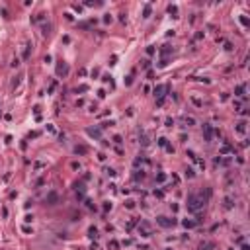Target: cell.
Wrapping results in <instances>:
<instances>
[{
  "instance_id": "obj_1",
  "label": "cell",
  "mask_w": 250,
  "mask_h": 250,
  "mask_svg": "<svg viewBox=\"0 0 250 250\" xmlns=\"http://www.w3.org/2000/svg\"><path fill=\"white\" fill-rule=\"evenodd\" d=\"M205 199L201 197L199 194H190L188 195V211H191V213H195V211H199V209H203V205H205Z\"/></svg>"
},
{
  "instance_id": "obj_2",
  "label": "cell",
  "mask_w": 250,
  "mask_h": 250,
  "mask_svg": "<svg viewBox=\"0 0 250 250\" xmlns=\"http://www.w3.org/2000/svg\"><path fill=\"white\" fill-rule=\"evenodd\" d=\"M156 223L160 225V227H164V229H172V227H176V225H178V221H176L174 217L158 215V217H156Z\"/></svg>"
},
{
  "instance_id": "obj_3",
  "label": "cell",
  "mask_w": 250,
  "mask_h": 250,
  "mask_svg": "<svg viewBox=\"0 0 250 250\" xmlns=\"http://www.w3.org/2000/svg\"><path fill=\"white\" fill-rule=\"evenodd\" d=\"M137 231H139V235H141V236H145V239L153 235V231H150V225L147 223V221H141V225H139V229H137Z\"/></svg>"
},
{
  "instance_id": "obj_4",
  "label": "cell",
  "mask_w": 250,
  "mask_h": 250,
  "mask_svg": "<svg viewBox=\"0 0 250 250\" xmlns=\"http://www.w3.org/2000/svg\"><path fill=\"white\" fill-rule=\"evenodd\" d=\"M213 133H215V129H213L209 123H203V137H205V141L207 143H211L213 141Z\"/></svg>"
},
{
  "instance_id": "obj_5",
  "label": "cell",
  "mask_w": 250,
  "mask_h": 250,
  "mask_svg": "<svg viewBox=\"0 0 250 250\" xmlns=\"http://www.w3.org/2000/svg\"><path fill=\"white\" fill-rule=\"evenodd\" d=\"M67 74H68V65L61 61V63L57 65V76H61V78H65V76H67Z\"/></svg>"
},
{
  "instance_id": "obj_6",
  "label": "cell",
  "mask_w": 250,
  "mask_h": 250,
  "mask_svg": "<svg viewBox=\"0 0 250 250\" xmlns=\"http://www.w3.org/2000/svg\"><path fill=\"white\" fill-rule=\"evenodd\" d=\"M168 90V86L164 84H158V86H154V96L156 98H164V92Z\"/></svg>"
},
{
  "instance_id": "obj_7",
  "label": "cell",
  "mask_w": 250,
  "mask_h": 250,
  "mask_svg": "<svg viewBox=\"0 0 250 250\" xmlns=\"http://www.w3.org/2000/svg\"><path fill=\"white\" fill-rule=\"evenodd\" d=\"M182 225H184V229H194V227H197V225H199V221H197V219H184Z\"/></svg>"
},
{
  "instance_id": "obj_8",
  "label": "cell",
  "mask_w": 250,
  "mask_h": 250,
  "mask_svg": "<svg viewBox=\"0 0 250 250\" xmlns=\"http://www.w3.org/2000/svg\"><path fill=\"white\" fill-rule=\"evenodd\" d=\"M170 53H172V47H170V45H162V49H160V55H162V59L160 61H168V55H170Z\"/></svg>"
},
{
  "instance_id": "obj_9",
  "label": "cell",
  "mask_w": 250,
  "mask_h": 250,
  "mask_svg": "<svg viewBox=\"0 0 250 250\" xmlns=\"http://www.w3.org/2000/svg\"><path fill=\"white\" fill-rule=\"evenodd\" d=\"M244 92H246V86H244V84H239V86L235 88V96H239V98H246V94H244Z\"/></svg>"
},
{
  "instance_id": "obj_10",
  "label": "cell",
  "mask_w": 250,
  "mask_h": 250,
  "mask_svg": "<svg viewBox=\"0 0 250 250\" xmlns=\"http://www.w3.org/2000/svg\"><path fill=\"white\" fill-rule=\"evenodd\" d=\"M215 248V242H211V240H203L201 244H199L197 250H213Z\"/></svg>"
},
{
  "instance_id": "obj_11",
  "label": "cell",
  "mask_w": 250,
  "mask_h": 250,
  "mask_svg": "<svg viewBox=\"0 0 250 250\" xmlns=\"http://www.w3.org/2000/svg\"><path fill=\"white\" fill-rule=\"evenodd\" d=\"M100 127H96V129H94V127H90V129H86V133L90 135V137H94V139H100Z\"/></svg>"
},
{
  "instance_id": "obj_12",
  "label": "cell",
  "mask_w": 250,
  "mask_h": 250,
  "mask_svg": "<svg viewBox=\"0 0 250 250\" xmlns=\"http://www.w3.org/2000/svg\"><path fill=\"white\" fill-rule=\"evenodd\" d=\"M235 131H236V133H240V135H244V133H246V121H239L236 127H235Z\"/></svg>"
},
{
  "instance_id": "obj_13",
  "label": "cell",
  "mask_w": 250,
  "mask_h": 250,
  "mask_svg": "<svg viewBox=\"0 0 250 250\" xmlns=\"http://www.w3.org/2000/svg\"><path fill=\"white\" fill-rule=\"evenodd\" d=\"M231 150H232L231 143H223V145H221V149H219V154H229Z\"/></svg>"
},
{
  "instance_id": "obj_14",
  "label": "cell",
  "mask_w": 250,
  "mask_h": 250,
  "mask_svg": "<svg viewBox=\"0 0 250 250\" xmlns=\"http://www.w3.org/2000/svg\"><path fill=\"white\" fill-rule=\"evenodd\" d=\"M86 153H88V149H86L84 145H76V147H74V154H80V156H84Z\"/></svg>"
},
{
  "instance_id": "obj_15",
  "label": "cell",
  "mask_w": 250,
  "mask_h": 250,
  "mask_svg": "<svg viewBox=\"0 0 250 250\" xmlns=\"http://www.w3.org/2000/svg\"><path fill=\"white\" fill-rule=\"evenodd\" d=\"M182 121H184V123H186L188 127L195 125V119H194V117H191V115H184V117H182Z\"/></svg>"
},
{
  "instance_id": "obj_16",
  "label": "cell",
  "mask_w": 250,
  "mask_h": 250,
  "mask_svg": "<svg viewBox=\"0 0 250 250\" xmlns=\"http://www.w3.org/2000/svg\"><path fill=\"white\" fill-rule=\"evenodd\" d=\"M57 199H59V197H57V194H55V191H51V194L47 195V201H49V205H55V203H57Z\"/></svg>"
},
{
  "instance_id": "obj_17",
  "label": "cell",
  "mask_w": 250,
  "mask_h": 250,
  "mask_svg": "<svg viewBox=\"0 0 250 250\" xmlns=\"http://www.w3.org/2000/svg\"><path fill=\"white\" fill-rule=\"evenodd\" d=\"M88 236H90V239H96V236H98V229L96 227H90L88 229Z\"/></svg>"
},
{
  "instance_id": "obj_18",
  "label": "cell",
  "mask_w": 250,
  "mask_h": 250,
  "mask_svg": "<svg viewBox=\"0 0 250 250\" xmlns=\"http://www.w3.org/2000/svg\"><path fill=\"white\" fill-rule=\"evenodd\" d=\"M143 178H145V170L143 168L141 170H135V180H143Z\"/></svg>"
},
{
  "instance_id": "obj_19",
  "label": "cell",
  "mask_w": 250,
  "mask_h": 250,
  "mask_svg": "<svg viewBox=\"0 0 250 250\" xmlns=\"http://www.w3.org/2000/svg\"><path fill=\"white\" fill-rule=\"evenodd\" d=\"M184 176H186V178H194V168H186V170H184Z\"/></svg>"
},
{
  "instance_id": "obj_20",
  "label": "cell",
  "mask_w": 250,
  "mask_h": 250,
  "mask_svg": "<svg viewBox=\"0 0 250 250\" xmlns=\"http://www.w3.org/2000/svg\"><path fill=\"white\" fill-rule=\"evenodd\" d=\"M232 207H235L232 199H231V197H227V199H225V209H232Z\"/></svg>"
},
{
  "instance_id": "obj_21",
  "label": "cell",
  "mask_w": 250,
  "mask_h": 250,
  "mask_svg": "<svg viewBox=\"0 0 250 250\" xmlns=\"http://www.w3.org/2000/svg\"><path fill=\"white\" fill-rule=\"evenodd\" d=\"M168 12H170V14H174V18H178V16H176V14H178V8H176L174 4H170V6H168Z\"/></svg>"
},
{
  "instance_id": "obj_22",
  "label": "cell",
  "mask_w": 250,
  "mask_h": 250,
  "mask_svg": "<svg viewBox=\"0 0 250 250\" xmlns=\"http://www.w3.org/2000/svg\"><path fill=\"white\" fill-rule=\"evenodd\" d=\"M149 16H150V4H147L145 10H143V18H149Z\"/></svg>"
},
{
  "instance_id": "obj_23",
  "label": "cell",
  "mask_w": 250,
  "mask_h": 250,
  "mask_svg": "<svg viewBox=\"0 0 250 250\" xmlns=\"http://www.w3.org/2000/svg\"><path fill=\"white\" fill-rule=\"evenodd\" d=\"M149 67H150V61H149V59H143V61H141V68L145 71V68H149Z\"/></svg>"
},
{
  "instance_id": "obj_24",
  "label": "cell",
  "mask_w": 250,
  "mask_h": 250,
  "mask_svg": "<svg viewBox=\"0 0 250 250\" xmlns=\"http://www.w3.org/2000/svg\"><path fill=\"white\" fill-rule=\"evenodd\" d=\"M154 51H156V49H154V45H149V47H147V55H149V57H153Z\"/></svg>"
},
{
  "instance_id": "obj_25",
  "label": "cell",
  "mask_w": 250,
  "mask_h": 250,
  "mask_svg": "<svg viewBox=\"0 0 250 250\" xmlns=\"http://www.w3.org/2000/svg\"><path fill=\"white\" fill-rule=\"evenodd\" d=\"M104 172L109 176V178H113V176H115V170H113V168H104Z\"/></svg>"
},
{
  "instance_id": "obj_26",
  "label": "cell",
  "mask_w": 250,
  "mask_h": 250,
  "mask_svg": "<svg viewBox=\"0 0 250 250\" xmlns=\"http://www.w3.org/2000/svg\"><path fill=\"white\" fill-rule=\"evenodd\" d=\"M240 24H242L244 27H248V26H250V22H248V18H246V16H240Z\"/></svg>"
},
{
  "instance_id": "obj_27",
  "label": "cell",
  "mask_w": 250,
  "mask_h": 250,
  "mask_svg": "<svg viewBox=\"0 0 250 250\" xmlns=\"http://www.w3.org/2000/svg\"><path fill=\"white\" fill-rule=\"evenodd\" d=\"M168 145V139L166 137H160V139H158V147H166Z\"/></svg>"
},
{
  "instance_id": "obj_28",
  "label": "cell",
  "mask_w": 250,
  "mask_h": 250,
  "mask_svg": "<svg viewBox=\"0 0 250 250\" xmlns=\"http://www.w3.org/2000/svg\"><path fill=\"white\" fill-rule=\"evenodd\" d=\"M141 143H143V147H147V145H149V137H147L145 133L141 135Z\"/></svg>"
},
{
  "instance_id": "obj_29",
  "label": "cell",
  "mask_w": 250,
  "mask_h": 250,
  "mask_svg": "<svg viewBox=\"0 0 250 250\" xmlns=\"http://www.w3.org/2000/svg\"><path fill=\"white\" fill-rule=\"evenodd\" d=\"M191 102H194V104L197 106V108H201V106H203V102L199 100V98H191Z\"/></svg>"
},
{
  "instance_id": "obj_30",
  "label": "cell",
  "mask_w": 250,
  "mask_h": 250,
  "mask_svg": "<svg viewBox=\"0 0 250 250\" xmlns=\"http://www.w3.org/2000/svg\"><path fill=\"white\" fill-rule=\"evenodd\" d=\"M164 180H166V174H162V172L156 174V182H164Z\"/></svg>"
},
{
  "instance_id": "obj_31",
  "label": "cell",
  "mask_w": 250,
  "mask_h": 250,
  "mask_svg": "<svg viewBox=\"0 0 250 250\" xmlns=\"http://www.w3.org/2000/svg\"><path fill=\"white\" fill-rule=\"evenodd\" d=\"M125 207H127V209H133V207H135V201H133V199H129V201H125Z\"/></svg>"
},
{
  "instance_id": "obj_32",
  "label": "cell",
  "mask_w": 250,
  "mask_h": 250,
  "mask_svg": "<svg viewBox=\"0 0 250 250\" xmlns=\"http://www.w3.org/2000/svg\"><path fill=\"white\" fill-rule=\"evenodd\" d=\"M109 248H113V250L119 248V242H117V240H112V242H109Z\"/></svg>"
},
{
  "instance_id": "obj_33",
  "label": "cell",
  "mask_w": 250,
  "mask_h": 250,
  "mask_svg": "<svg viewBox=\"0 0 250 250\" xmlns=\"http://www.w3.org/2000/svg\"><path fill=\"white\" fill-rule=\"evenodd\" d=\"M22 231H24V232H27V235H31V232H33V229H31V227H27V225H26V227H22Z\"/></svg>"
},
{
  "instance_id": "obj_34",
  "label": "cell",
  "mask_w": 250,
  "mask_h": 250,
  "mask_svg": "<svg viewBox=\"0 0 250 250\" xmlns=\"http://www.w3.org/2000/svg\"><path fill=\"white\" fill-rule=\"evenodd\" d=\"M98 98H100V100H104V98H106V90H98Z\"/></svg>"
},
{
  "instance_id": "obj_35",
  "label": "cell",
  "mask_w": 250,
  "mask_h": 250,
  "mask_svg": "<svg viewBox=\"0 0 250 250\" xmlns=\"http://www.w3.org/2000/svg\"><path fill=\"white\" fill-rule=\"evenodd\" d=\"M154 195H156V197H164V191L162 190H154Z\"/></svg>"
},
{
  "instance_id": "obj_36",
  "label": "cell",
  "mask_w": 250,
  "mask_h": 250,
  "mask_svg": "<svg viewBox=\"0 0 250 250\" xmlns=\"http://www.w3.org/2000/svg\"><path fill=\"white\" fill-rule=\"evenodd\" d=\"M12 67H20V59H18V57H16V59H12Z\"/></svg>"
},
{
  "instance_id": "obj_37",
  "label": "cell",
  "mask_w": 250,
  "mask_h": 250,
  "mask_svg": "<svg viewBox=\"0 0 250 250\" xmlns=\"http://www.w3.org/2000/svg\"><path fill=\"white\" fill-rule=\"evenodd\" d=\"M113 143H115V145H121L123 141H121V137H119V135H115V137H113Z\"/></svg>"
},
{
  "instance_id": "obj_38",
  "label": "cell",
  "mask_w": 250,
  "mask_h": 250,
  "mask_svg": "<svg viewBox=\"0 0 250 250\" xmlns=\"http://www.w3.org/2000/svg\"><path fill=\"white\" fill-rule=\"evenodd\" d=\"M86 90H88V86L82 84V86H78V88H76V92H86Z\"/></svg>"
},
{
  "instance_id": "obj_39",
  "label": "cell",
  "mask_w": 250,
  "mask_h": 250,
  "mask_svg": "<svg viewBox=\"0 0 250 250\" xmlns=\"http://www.w3.org/2000/svg\"><path fill=\"white\" fill-rule=\"evenodd\" d=\"M131 84H133V76H127L125 78V86H131Z\"/></svg>"
},
{
  "instance_id": "obj_40",
  "label": "cell",
  "mask_w": 250,
  "mask_h": 250,
  "mask_svg": "<svg viewBox=\"0 0 250 250\" xmlns=\"http://www.w3.org/2000/svg\"><path fill=\"white\" fill-rule=\"evenodd\" d=\"M109 209H112V203H109V201H104V211H109Z\"/></svg>"
},
{
  "instance_id": "obj_41",
  "label": "cell",
  "mask_w": 250,
  "mask_h": 250,
  "mask_svg": "<svg viewBox=\"0 0 250 250\" xmlns=\"http://www.w3.org/2000/svg\"><path fill=\"white\" fill-rule=\"evenodd\" d=\"M24 221H26V223H31V221H33V215H26V217H24Z\"/></svg>"
},
{
  "instance_id": "obj_42",
  "label": "cell",
  "mask_w": 250,
  "mask_h": 250,
  "mask_svg": "<svg viewBox=\"0 0 250 250\" xmlns=\"http://www.w3.org/2000/svg\"><path fill=\"white\" fill-rule=\"evenodd\" d=\"M112 20H113L112 16H109V14H106V18H104V22H106V24H112Z\"/></svg>"
},
{
  "instance_id": "obj_43",
  "label": "cell",
  "mask_w": 250,
  "mask_h": 250,
  "mask_svg": "<svg viewBox=\"0 0 250 250\" xmlns=\"http://www.w3.org/2000/svg\"><path fill=\"white\" fill-rule=\"evenodd\" d=\"M172 125H174V119H172V117H168V119H166V127H172Z\"/></svg>"
},
{
  "instance_id": "obj_44",
  "label": "cell",
  "mask_w": 250,
  "mask_h": 250,
  "mask_svg": "<svg viewBox=\"0 0 250 250\" xmlns=\"http://www.w3.org/2000/svg\"><path fill=\"white\" fill-rule=\"evenodd\" d=\"M86 207H88V209H94V203L90 201V199H86Z\"/></svg>"
},
{
  "instance_id": "obj_45",
  "label": "cell",
  "mask_w": 250,
  "mask_h": 250,
  "mask_svg": "<svg viewBox=\"0 0 250 250\" xmlns=\"http://www.w3.org/2000/svg\"><path fill=\"white\" fill-rule=\"evenodd\" d=\"M225 49H227V51H232V45L227 41V43H225Z\"/></svg>"
},
{
  "instance_id": "obj_46",
  "label": "cell",
  "mask_w": 250,
  "mask_h": 250,
  "mask_svg": "<svg viewBox=\"0 0 250 250\" xmlns=\"http://www.w3.org/2000/svg\"><path fill=\"white\" fill-rule=\"evenodd\" d=\"M170 209H172V213H176V211H178V205H176V203H172Z\"/></svg>"
},
{
  "instance_id": "obj_47",
  "label": "cell",
  "mask_w": 250,
  "mask_h": 250,
  "mask_svg": "<svg viewBox=\"0 0 250 250\" xmlns=\"http://www.w3.org/2000/svg\"><path fill=\"white\" fill-rule=\"evenodd\" d=\"M90 250H98V244H96V242H92V246H90Z\"/></svg>"
},
{
  "instance_id": "obj_48",
  "label": "cell",
  "mask_w": 250,
  "mask_h": 250,
  "mask_svg": "<svg viewBox=\"0 0 250 250\" xmlns=\"http://www.w3.org/2000/svg\"><path fill=\"white\" fill-rule=\"evenodd\" d=\"M240 250H250V246H248V244H242V246H240Z\"/></svg>"
}]
</instances>
